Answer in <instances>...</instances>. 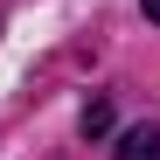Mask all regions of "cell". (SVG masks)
I'll return each instance as SVG.
<instances>
[{
	"mask_svg": "<svg viewBox=\"0 0 160 160\" xmlns=\"http://www.w3.org/2000/svg\"><path fill=\"white\" fill-rule=\"evenodd\" d=\"M118 160H160V125H139V132H125Z\"/></svg>",
	"mask_w": 160,
	"mask_h": 160,
	"instance_id": "obj_1",
	"label": "cell"
},
{
	"mask_svg": "<svg viewBox=\"0 0 160 160\" xmlns=\"http://www.w3.org/2000/svg\"><path fill=\"white\" fill-rule=\"evenodd\" d=\"M104 132H112V104H91L84 112V139H104Z\"/></svg>",
	"mask_w": 160,
	"mask_h": 160,
	"instance_id": "obj_2",
	"label": "cell"
},
{
	"mask_svg": "<svg viewBox=\"0 0 160 160\" xmlns=\"http://www.w3.org/2000/svg\"><path fill=\"white\" fill-rule=\"evenodd\" d=\"M139 7H146V21H153V28H160V0H139Z\"/></svg>",
	"mask_w": 160,
	"mask_h": 160,
	"instance_id": "obj_3",
	"label": "cell"
}]
</instances>
